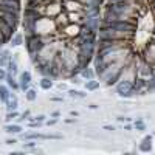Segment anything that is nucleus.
Instances as JSON below:
<instances>
[{"mask_svg": "<svg viewBox=\"0 0 155 155\" xmlns=\"http://www.w3.org/2000/svg\"><path fill=\"white\" fill-rule=\"evenodd\" d=\"M144 6L140 0H121V2H109L106 5V13L103 22L109 20H129L136 23L144 14Z\"/></svg>", "mask_w": 155, "mask_h": 155, "instance_id": "obj_1", "label": "nucleus"}, {"mask_svg": "<svg viewBox=\"0 0 155 155\" xmlns=\"http://www.w3.org/2000/svg\"><path fill=\"white\" fill-rule=\"evenodd\" d=\"M56 31H58V26L54 23L53 17L42 16L40 19H37L34 23V34L47 36V34H56Z\"/></svg>", "mask_w": 155, "mask_h": 155, "instance_id": "obj_2", "label": "nucleus"}, {"mask_svg": "<svg viewBox=\"0 0 155 155\" xmlns=\"http://www.w3.org/2000/svg\"><path fill=\"white\" fill-rule=\"evenodd\" d=\"M116 93L120 95L121 98H132V96H135V90L132 87V81L126 79V78H121L116 82Z\"/></svg>", "mask_w": 155, "mask_h": 155, "instance_id": "obj_3", "label": "nucleus"}, {"mask_svg": "<svg viewBox=\"0 0 155 155\" xmlns=\"http://www.w3.org/2000/svg\"><path fill=\"white\" fill-rule=\"evenodd\" d=\"M25 42H26V48H28V51H30V54H33V53H39L45 45L43 42V39H42V36H39V34H33V36H26L25 37Z\"/></svg>", "mask_w": 155, "mask_h": 155, "instance_id": "obj_4", "label": "nucleus"}, {"mask_svg": "<svg viewBox=\"0 0 155 155\" xmlns=\"http://www.w3.org/2000/svg\"><path fill=\"white\" fill-rule=\"evenodd\" d=\"M81 28H82V25H79V23H68L67 26L62 28L61 36L62 37H67V39H73V37H76V36H79Z\"/></svg>", "mask_w": 155, "mask_h": 155, "instance_id": "obj_5", "label": "nucleus"}, {"mask_svg": "<svg viewBox=\"0 0 155 155\" xmlns=\"http://www.w3.org/2000/svg\"><path fill=\"white\" fill-rule=\"evenodd\" d=\"M61 3L65 11H76V13L84 11V3L81 0H61Z\"/></svg>", "mask_w": 155, "mask_h": 155, "instance_id": "obj_6", "label": "nucleus"}, {"mask_svg": "<svg viewBox=\"0 0 155 155\" xmlns=\"http://www.w3.org/2000/svg\"><path fill=\"white\" fill-rule=\"evenodd\" d=\"M143 59H144L146 62H149L151 65H155V40L149 42V43L144 47Z\"/></svg>", "mask_w": 155, "mask_h": 155, "instance_id": "obj_7", "label": "nucleus"}, {"mask_svg": "<svg viewBox=\"0 0 155 155\" xmlns=\"http://www.w3.org/2000/svg\"><path fill=\"white\" fill-rule=\"evenodd\" d=\"M101 19L99 17H88V19H85V22L82 23L87 30H90L92 33H96L98 34V30H99V26H101Z\"/></svg>", "mask_w": 155, "mask_h": 155, "instance_id": "obj_8", "label": "nucleus"}, {"mask_svg": "<svg viewBox=\"0 0 155 155\" xmlns=\"http://www.w3.org/2000/svg\"><path fill=\"white\" fill-rule=\"evenodd\" d=\"M82 14H84L85 19H88V17H99V14H101V6H99V5H88V6H84Z\"/></svg>", "mask_w": 155, "mask_h": 155, "instance_id": "obj_9", "label": "nucleus"}, {"mask_svg": "<svg viewBox=\"0 0 155 155\" xmlns=\"http://www.w3.org/2000/svg\"><path fill=\"white\" fill-rule=\"evenodd\" d=\"M54 23H56L58 30H62L64 26H67V25L70 23V20H68V16H67V13H61V14H58L56 17H54Z\"/></svg>", "mask_w": 155, "mask_h": 155, "instance_id": "obj_10", "label": "nucleus"}, {"mask_svg": "<svg viewBox=\"0 0 155 155\" xmlns=\"http://www.w3.org/2000/svg\"><path fill=\"white\" fill-rule=\"evenodd\" d=\"M140 151L141 152H151L152 151V136H144L141 144H140Z\"/></svg>", "mask_w": 155, "mask_h": 155, "instance_id": "obj_11", "label": "nucleus"}, {"mask_svg": "<svg viewBox=\"0 0 155 155\" xmlns=\"http://www.w3.org/2000/svg\"><path fill=\"white\" fill-rule=\"evenodd\" d=\"M6 109H8V112L16 110V109H17V96H16L14 93H11L10 98H8V101H6Z\"/></svg>", "mask_w": 155, "mask_h": 155, "instance_id": "obj_12", "label": "nucleus"}, {"mask_svg": "<svg viewBox=\"0 0 155 155\" xmlns=\"http://www.w3.org/2000/svg\"><path fill=\"white\" fill-rule=\"evenodd\" d=\"M10 59H11V53L8 50L0 51V67H6V64H8Z\"/></svg>", "mask_w": 155, "mask_h": 155, "instance_id": "obj_13", "label": "nucleus"}, {"mask_svg": "<svg viewBox=\"0 0 155 155\" xmlns=\"http://www.w3.org/2000/svg\"><path fill=\"white\" fill-rule=\"evenodd\" d=\"M10 42H11L13 47H19V45H22V42H23V36H22L20 33H14V34L11 36Z\"/></svg>", "mask_w": 155, "mask_h": 155, "instance_id": "obj_14", "label": "nucleus"}, {"mask_svg": "<svg viewBox=\"0 0 155 155\" xmlns=\"http://www.w3.org/2000/svg\"><path fill=\"white\" fill-rule=\"evenodd\" d=\"M5 132L6 133H20L22 127H20V124H6L5 126Z\"/></svg>", "mask_w": 155, "mask_h": 155, "instance_id": "obj_15", "label": "nucleus"}, {"mask_svg": "<svg viewBox=\"0 0 155 155\" xmlns=\"http://www.w3.org/2000/svg\"><path fill=\"white\" fill-rule=\"evenodd\" d=\"M81 76H82L84 79H93V76H95V71L92 70V68H88V67H85V68H81Z\"/></svg>", "mask_w": 155, "mask_h": 155, "instance_id": "obj_16", "label": "nucleus"}, {"mask_svg": "<svg viewBox=\"0 0 155 155\" xmlns=\"http://www.w3.org/2000/svg\"><path fill=\"white\" fill-rule=\"evenodd\" d=\"M6 68H8V75H13V76L17 75V64H16V61H11V59L8 61Z\"/></svg>", "mask_w": 155, "mask_h": 155, "instance_id": "obj_17", "label": "nucleus"}, {"mask_svg": "<svg viewBox=\"0 0 155 155\" xmlns=\"http://www.w3.org/2000/svg\"><path fill=\"white\" fill-rule=\"evenodd\" d=\"M40 87H42L43 90H50V88L53 87V81H51V78H50V76H43V78L40 79Z\"/></svg>", "mask_w": 155, "mask_h": 155, "instance_id": "obj_18", "label": "nucleus"}, {"mask_svg": "<svg viewBox=\"0 0 155 155\" xmlns=\"http://www.w3.org/2000/svg\"><path fill=\"white\" fill-rule=\"evenodd\" d=\"M10 90H8L5 85H0V101L2 103H6L8 101V98H10Z\"/></svg>", "mask_w": 155, "mask_h": 155, "instance_id": "obj_19", "label": "nucleus"}, {"mask_svg": "<svg viewBox=\"0 0 155 155\" xmlns=\"http://www.w3.org/2000/svg\"><path fill=\"white\" fill-rule=\"evenodd\" d=\"M6 82H8V85H10L11 88H14V90L20 88V87H19V84L16 82V79H14V76H13V75H6Z\"/></svg>", "mask_w": 155, "mask_h": 155, "instance_id": "obj_20", "label": "nucleus"}, {"mask_svg": "<svg viewBox=\"0 0 155 155\" xmlns=\"http://www.w3.org/2000/svg\"><path fill=\"white\" fill-rule=\"evenodd\" d=\"M25 96H26L28 101H34V99L37 98V92H36L34 88H28V90L25 92Z\"/></svg>", "mask_w": 155, "mask_h": 155, "instance_id": "obj_21", "label": "nucleus"}, {"mask_svg": "<svg viewBox=\"0 0 155 155\" xmlns=\"http://www.w3.org/2000/svg\"><path fill=\"white\" fill-rule=\"evenodd\" d=\"M98 87H99V81H93V79H88L87 84H85L87 90H96Z\"/></svg>", "mask_w": 155, "mask_h": 155, "instance_id": "obj_22", "label": "nucleus"}, {"mask_svg": "<svg viewBox=\"0 0 155 155\" xmlns=\"http://www.w3.org/2000/svg\"><path fill=\"white\" fill-rule=\"evenodd\" d=\"M68 95L71 98H85V93L79 92V90H68Z\"/></svg>", "mask_w": 155, "mask_h": 155, "instance_id": "obj_23", "label": "nucleus"}, {"mask_svg": "<svg viewBox=\"0 0 155 155\" xmlns=\"http://www.w3.org/2000/svg\"><path fill=\"white\" fill-rule=\"evenodd\" d=\"M135 129L141 132V130H144V129H146V124H144L141 120H138V121H135Z\"/></svg>", "mask_w": 155, "mask_h": 155, "instance_id": "obj_24", "label": "nucleus"}, {"mask_svg": "<svg viewBox=\"0 0 155 155\" xmlns=\"http://www.w3.org/2000/svg\"><path fill=\"white\" fill-rule=\"evenodd\" d=\"M17 116H19V113H17L16 110H11L6 115V121H13V118H17Z\"/></svg>", "mask_w": 155, "mask_h": 155, "instance_id": "obj_25", "label": "nucleus"}, {"mask_svg": "<svg viewBox=\"0 0 155 155\" xmlns=\"http://www.w3.org/2000/svg\"><path fill=\"white\" fill-rule=\"evenodd\" d=\"M6 79V71L3 70V67H0V81Z\"/></svg>", "mask_w": 155, "mask_h": 155, "instance_id": "obj_26", "label": "nucleus"}, {"mask_svg": "<svg viewBox=\"0 0 155 155\" xmlns=\"http://www.w3.org/2000/svg\"><path fill=\"white\" fill-rule=\"evenodd\" d=\"M40 126H42L40 121H33V123H30V127H33V129H36V127H40Z\"/></svg>", "mask_w": 155, "mask_h": 155, "instance_id": "obj_27", "label": "nucleus"}, {"mask_svg": "<svg viewBox=\"0 0 155 155\" xmlns=\"http://www.w3.org/2000/svg\"><path fill=\"white\" fill-rule=\"evenodd\" d=\"M34 146H36V143H33V140H30L28 143H25V148H26V149H33Z\"/></svg>", "mask_w": 155, "mask_h": 155, "instance_id": "obj_28", "label": "nucleus"}, {"mask_svg": "<svg viewBox=\"0 0 155 155\" xmlns=\"http://www.w3.org/2000/svg\"><path fill=\"white\" fill-rule=\"evenodd\" d=\"M43 120H45V116L43 115H37L34 118V121H40V123H43Z\"/></svg>", "mask_w": 155, "mask_h": 155, "instance_id": "obj_29", "label": "nucleus"}, {"mask_svg": "<svg viewBox=\"0 0 155 155\" xmlns=\"http://www.w3.org/2000/svg\"><path fill=\"white\" fill-rule=\"evenodd\" d=\"M104 129H106V130H115L113 126H104Z\"/></svg>", "mask_w": 155, "mask_h": 155, "instance_id": "obj_30", "label": "nucleus"}, {"mask_svg": "<svg viewBox=\"0 0 155 155\" xmlns=\"http://www.w3.org/2000/svg\"><path fill=\"white\" fill-rule=\"evenodd\" d=\"M59 115H61L59 112H53V113H51V116H53V118H58Z\"/></svg>", "mask_w": 155, "mask_h": 155, "instance_id": "obj_31", "label": "nucleus"}, {"mask_svg": "<svg viewBox=\"0 0 155 155\" xmlns=\"http://www.w3.org/2000/svg\"><path fill=\"white\" fill-rule=\"evenodd\" d=\"M47 124H48V126H53V124H56V120H50Z\"/></svg>", "mask_w": 155, "mask_h": 155, "instance_id": "obj_32", "label": "nucleus"}, {"mask_svg": "<svg viewBox=\"0 0 155 155\" xmlns=\"http://www.w3.org/2000/svg\"><path fill=\"white\" fill-rule=\"evenodd\" d=\"M16 140H6V144H14Z\"/></svg>", "mask_w": 155, "mask_h": 155, "instance_id": "obj_33", "label": "nucleus"}, {"mask_svg": "<svg viewBox=\"0 0 155 155\" xmlns=\"http://www.w3.org/2000/svg\"><path fill=\"white\" fill-rule=\"evenodd\" d=\"M59 88H61V90H65L67 87H65V85H64V84H59Z\"/></svg>", "mask_w": 155, "mask_h": 155, "instance_id": "obj_34", "label": "nucleus"}, {"mask_svg": "<svg viewBox=\"0 0 155 155\" xmlns=\"http://www.w3.org/2000/svg\"><path fill=\"white\" fill-rule=\"evenodd\" d=\"M152 5H155V0H154V2H152Z\"/></svg>", "mask_w": 155, "mask_h": 155, "instance_id": "obj_35", "label": "nucleus"}, {"mask_svg": "<svg viewBox=\"0 0 155 155\" xmlns=\"http://www.w3.org/2000/svg\"><path fill=\"white\" fill-rule=\"evenodd\" d=\"M154 34H155V30H154Z\"/></svg>", "mask_w": 155, "mask_h": 155, "instance_id": "obj_36", "label": "nucleus"}]
</instances>
